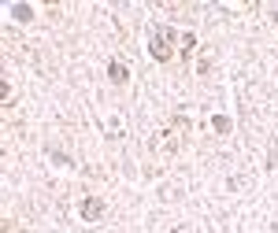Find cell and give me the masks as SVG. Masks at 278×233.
<instances>
[{
    "instance_id": "obj_3",
    "label": "cell",
    "mask_w": 278,
    "mask_h": 233,
    "mask_svg": "<svg viewBox=\"0 0 278 233\" xmlns=\"http://www.w3.org/2000/svg\"><path fill=\"white\" fill-rule=\"evenodd\" d=\"M82 204H85L82 215H85V218H97V200H82Z\"/></svg>"
},
{
    "instance_id": "obj_2",
    "label": "cell",
    "mask_w": 278,
    "mask_h": 233,
    "mask_svg": "<svg viewBox=\"0 0 278 233\" xmlns=\"http://www.w3.org/2000/svg\"><path fill=\"white\" fill-rule=\"evenodd\" d=\"M111 82H126V67H119V63H111Z\"/></svg>"
},
{
    "instance_id": "obj_1",
    "label": "cell",
    "mask_w": 278,
    "mask_h": 233,
    "mask_svg": "<svg viewBox=\"0 0 278 233\" xmlns=\"http://www.w3.org/2000/svg\"><path fill=\"white\" fill-rule=\"evenodd\" d=\"M171 41H175V30H167V26L152 37V56L160 59V63H167V59L175 56V52H171Z\"/></svg>"
}]
</instances>
